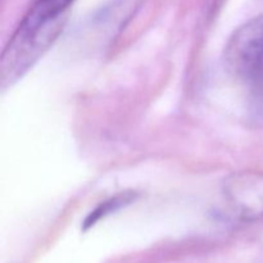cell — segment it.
<instances>
[{
  "instance_id": "obj_3",
  "label": "cell",
  "mask_w": 263,
  "mask_h": 263,
  "mask_svg": "<svg viewBox=\"0 0 263 263\" xmlns=\"http://www.w3.org/2000/svg\"><path fill=\"white\" fill-rule=\"evenodd\" d=\"M74 0H36L20 25L30 28L63 26V14Z\"/></svg>"
},
{
  "instance_id": "obj_2",
  "label": "cell",
  "mask_w": 263,
  "mask_h": 263,
  "mask_svg": "<svg viewBox=\"0 0 263 263\" xmlns=\"http://www.w3.org/2000/svg\"><path fill=\"white\" fill-rule=\"evenodd\" d=\"M225 197L234 215L241 221L263 217V174L240 172L228 180Z\"/></svg>"
},
{
  "instance_id": "obj_1",
  "label": "cell",
  "mask_w": 263,
  "mask_h": 263,
  "mask_svg": "<svg viewBox=\"0 0 263 263\" xmlns=\"http://www.w3.org/2000/svg\"><path fill=\"white\" fill-rule=\"evenodd\" d=\"M229 67L252 84H263V15L244 23L226 46Z\"/></svg>"
},
{
  "instance_id": "obj_4",
  "label": "cell",
  "mask_w": 263,
  "mask_h": 263,
  "mask_svg": "<svg viewBox=\"0 0 263 263\" xmlns=\"http://www.w3.org/2000/svg\"><path fill=\"white\" fill-rule=\"evenodd\" d=\"M133 199H134V195L131 194V193H125V194L116 195L115 198H112V199L102 203V204H100L97 210L92 211V212L87 216L84 226L85 228H91V226H94L95 223L100 220V218L110 215V213L115 212V211H117V210H120V208L123 207V205L130 204V203L133 202Z\"/></svg>"
}]
</instances>
